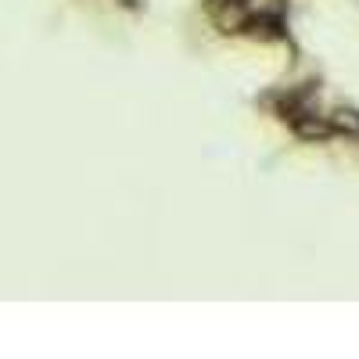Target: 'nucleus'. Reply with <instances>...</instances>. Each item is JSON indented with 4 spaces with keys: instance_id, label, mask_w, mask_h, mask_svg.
Instances as JSON below:
<instances>
[{
    "instance_id": "nucleus-2",
    "label": "nucleus",
    "mask_w": 359,
    "mask_h": 359,
    "mask_svg": "<svg viewBox=\"0 0 359 359\" xmlns=\"http://www.w3.org/2000/svg\"><path fill=\"white\" fill-rule=\"evenodd\" d=\"M245 36H252V40H284L287 36V25H284V18L277 11H255L248 18Z\"/></svg>"
},
{
    "instance_id": "nucleus-1",
    "label": "nucleus",
    "mask_w": 359,
    "mask_h": 359,
    "mask_svg": "<svg viewBox=\"0 0 359 359\" xmlns=\"http://www.w3.org/2000/svg\"><path fill=\"white\" fill-rule=\"evenodd\" d=\"M298 140H306V144H331L338 137V130L331 126V118H323V115H313V111H302V115H294L291 123Z\"/></svg>"
},
{
    "instance_id": "nucleus-4",
    "label": "nucleus",
    "mask_w": 359,
    "mask_h": 359,
    "mask_svg": "<svg viewBox=\"0 0 359 359\" xmlns=\"http://www.w3.org/2000/svg\"><path fill=\"white\" fill-rule=\"evenodd\" d=\"M226 4H252V0H205V15H216L219 8H226Z\"/></svg>"
},
{
    "instance_id": "nucleus-3",
    "label": "nucleus",
    "mask_w": 359,
    "mask_h": 359,
    "mask_svg": "<svg viewBox=\"0 0 359 359\" xmlns=\"http://www.w3.org/2000/svg\"><path fill=\"white\" fill-rule=\"evenodd\" d=\"M327 118H331V126H334L341 137H355V140H359V108L341 104V108H334Z\"/></svg>"
}]
</instances>
